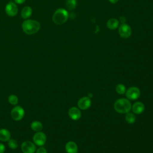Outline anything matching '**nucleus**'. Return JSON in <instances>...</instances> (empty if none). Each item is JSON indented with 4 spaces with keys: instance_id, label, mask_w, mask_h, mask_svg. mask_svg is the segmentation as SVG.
<instances>
[{
    "instance_id": "23",
    "label": "nucleus",
    "mask_w": 153,
    "mask_h": 153,
    "mask_svg": "<svg viewBox=\"0 0 153 153\" xmlns=\"http://www.w3.org/2000/svg\"><path fill=\"white\" fill-rule=\"evenodd\" d=\"M36 153H47L46 149L43 146H39V148L36 150Z\"/></svg>"
},
{
    "instance_id": "19",
    "label": "nucleus",
    "mask_w": 153,
    "mask_h": 153,
    "mask_svg": "<svg viewBox=\"0 0 153 153\" xmlns=\"http://www.w3.org/2000/svg\"><path fill=\"white\" fill-rule=\"evenodd\" d=\"M126 121L129 124H133L136 121V116L134 114L128 112L125 116Z\"/></svg>"
},
{
    "instance_id": "26",
    "label": "nucleus",
    "mask_w": 153,
    "mask_h": 153,
    "mask_svg": "<svg viewBox=\"0 0 153 153\" xmlns=\"http://www.w3.org/2000/svg\"><path fill=\"white\" fill-rule=\"evenodd\" d=\"M111 4H116L119 0H108Z\"/></svg>"
},
{
    "instance_id": "10",
    "label": "nucleus",
    "mask_w": 153,
    "mask_h": 153,
    "mask_svg": "<svg viewBox=\"0 0 153 153\" xmlns=\"http://www.w3.org/2000/svg\"><path fill=\"white\" fill-rule=\"evenodd\" d=\"M91 105V100L88 96H84L79 99L77 103V106L79 109L82 110L88 109Z\"/></svg>"
},
{
    "instance_id": "12",
    "label": "nucleus",
    "mask_w": 153,
    "mask_h": 153,
    "mask_svg": "<svg viewBox=\"0 0 153 153\" xmlns=\"http://www.w3.org/2000/svg\"><path fill=\"white\" fill-rule=\"evenodd\" d=\"M131 109L134 114H140L145 110V105L142 102H137L132 105Z\"/></svg>"
},
{
    "instance_id": "3",
    "label": "nucleus",
    "mask_w": 153,
    "mask_h": 153,
    "mask_svg": "<svg viewBox=\"0 0 153 153\" xmlns=\"http://www.w3.org/2000/svg\"><path fill=\"white\" fill-rule=\"evenodd\" d=\"M69 14L67 10L64 8L57 9L52 17V20L56 25H62L65 23L68 19Z\"/></svg>"
},
{
    "instance_id": "25",
    "label": "nucleus",
    "mask_w": 153,
    "mask_h": 153,
    "mask_svg": "<svg viewBox=\"0 0 153 153\" xmlns=\"http://www.w3.org/2000/svg\"><path fill=\"white\" fill-rule=\"evenodd\" d=\"M14 1L16 4H22L25 2L26 0H14Z\"/></svg>"
},
{
    "instance_id": "15",
    "label": "nucleus",
    "mask_w": 153,
    "mask_h": 153,
    "mask_svg": "<svg viewBox=\"0 0 153 153\" xmlns=\"http://www.w3.org/2000/svg\"><path fill=\"white\" fill-rule=\"evenodd\" d=\"M32 9L30 7L26 6L23 7L21 11V16L23 19H27L29 18L32 14Z\"/></svg>"
},
{
    "instance_id": "18",
    "label": "nucleus",
    "mask_w": 153,
    "mask_h": 153,
    "mask_svg": "<svg viewBox=\"0 0 153 153\" xmlns=\"http://www.w3.org/2000/svg\"><path fill=\"white\" fill-rule=\"evenodd\" d=\"M77 5L76 0H67L66 2V6L68 10L72 11L74 10Z\"/></svg>"
},
{
    "instance_id": "20",
    "label": "nucleus",
    "mask_w": 153,
    "mask_h": 153,
    "mask_svg": "<svg viewBox=\"0 0 153 153\" xmlns=\"http://www.w3.org/2000/svg\"><path fill=\"white\" fill-rule=\"evenodd\" d=\"M8 102L12 105H17L19 102L18 97L14 94H11L8 97Z\"/></svg>"
},
{
    "instance_id": "1",
    "label": "nucleus",
    "mask_w": 153,
    "mask_h": 153,
    "mask_svg": "<svg viewBox=\"0 0 153 153\" xmlns=\"http://www.w3.org/2000/svg\"><path fill=\"white\" fill-rule=\"evenodd\" d=\"M41 27L39 23L35 20L26 19L22 24L23 31L27 35H33L37 33Z\"/></svg>"
},
{
    "instance_id": "4",
    "label": "nucleus",
    "mask_w": 153,
    "mask_h": 153,
    "mask_svg": "<svg viewBox=\"0 0 153 153\" xmlns=\"http://www.w3.org/2000/svg\"><path fill=\"white\" fill-rule=\"evenodd\" d=\"M25 115V110L20 105L15 106L11 111V117L14 121L21 120Z\"/></svg>"
},
{
    "instance_id": "22",
    "label": "nucleus",
    "mask_w": 153,
    "mask_h": 153,
    "mask_svg": "<svg viewBox=\"0 0 153 153\" xmlns=\"http://www.w3.org/2000/svg\"><path fill=\"white\" fill-rule=\"evenodd\" d=\"M8 146L12 149H16L18 148V142L16 139H10L8 142Z\"/></svg>"
},
{
    "instance_id": "24",
    "label": "nucleus",
    "mask_w": 153,
    "mask_h": 153,
    "mask_svg": "<svg viewBox=\"0 0 153 153\" xmlns=\"http://www.w3.org/2000/svg\"><path fill=\"white\" fill-rule=\"evenodd\" d=\"M5 150V147L4 145L2 143H0V153H4Z\"/></svg>"
},
{
    "instance_id": "16",
    "label": "nucleus",
    "mask_w": 153,
    "mask_h": 153,
    "mask_svg": "<svg viewBox=\"0 0 153 153\" xmlns=\"http://www.w3.org/2000/svg\"><path fill=\"white\" fill-rule=\"evenodd\" d=\"M119 25V22L117 19L111 18L106 22V26L110 30L116 29Z\"/></svg>"
},
{
    "instance_id": "2",
    "label": "nucleus",
    "mask_w": 153,
    "mask_h": 153,
    "mask_svg": "<svg viewBox=\"0 0 153 153\" xmlns=\"http://www.w3.org/2000/svg\"><path fill=\"white\" fill-rule=\"evenodd\" d=\"M115 110L120 114H127L131 109L130 102L126 98H121L117 100L114 103Z\"/></svg>"
},
{
    "instance_id": "21",
    "label": "nucleus",
    "mask_w": 153,
    "mask_h": 153,
    "mask_svg": "<svg viewBox=\"0 0 153 153\" xmlns=\"http://www.w3.org/2000/svg\"><path fill=\"white\" fill-rule=\"evenodd\" d=\"M115 90L119 94H123L126 91V88L123 84H118L115 87Z\"/></svg>"
},
{
    "instance_id": "7",
    "label": "nucleus",
    "mask_w": 153,
    "mask_h": 153,
    "mask_svg": "<svg viewBox=\"0 0 153 153\" xmlns=\"http://www.w3.org/2000/svg\"><path fill=\"white\" fill-rule=\"evenodd\" d=\"M21 150L23 153H35L36 149L33 142L26 140L21 144Z\"/></svg>"
},
{
    "instance_id": "8",
    "label": "nucleus",
    "mask_w": 153,
    "mask_h": 153,
    "mask_svg": "<svg viewBox=\"0 0 153 153\" xmlns=\"http://www.w3.org/2000/svg\"><path fill=\"white\" fill-rule=\"evenodd\" d=\"M120 36L124 39L129 38L131 35V29L130 26L126 23H122L118 28Z\"/></svg>"
},
{
    "instance_id": "6",
    "label": "nucleus",
    "mask_w": 153,
    "mask_h": 153,
    "mask_svg": "<svg viewBox=\"0 0 153 153\" xmlns=\"http://www.w3.org/2000/svg\"><path fill=\"white\" fill-rule=\"evenodd\" d=\"M125 93L128 99L134 100L139 97L140 95V91L136 87H131L126 90Z\"/></svg>"
},
{
    "instance_id": "5",
    "label": "nucleus",
    "mask_w": 153,
    "mask_h": 153,
    "mask_svg": "<svg viewBox=\"0 0 153 153\" xmlns=\"http://www.w3.org/2000/svg\"><path fill=\"white\" fill-rule=\"evenodd\" d=\"M33 142L36 146H42L46 142L47 137L44 133L41 131L36 132L32 138Z\"/></svg>"
},
{
    "instance_id": "14",
    "label": "nucleus",
    "mask_w": 153,
    "mask_h": 153,
    "mask_svg": "<svg viewBox=\"0 0 153 153\" xmlns=\"http://www.w3.org/2000/svg\"><path fill=\"white\" fill-rule=\"evenodd\" d=\"M11 139V133L6 128L0 129V141L8 142Z\"/></svg>"
},
{
    "instance_id": "17",
    "label": "nucleus",
    "mask_w": 153,
    "mask_h": 153,
    "mask_svg": "<svg viewBox=\"0 0 153 153\" xmlns=\"http://www.w3.org/2000/svg\"><path fill=\"white\" fill-rule=\"evenodd\" d=\"M30 128L33 131L35 132H38L41 131L42 130L43 125L41 122L39 121H33L30 124Z\"/></svg>"
},
{
    "instance_id": "11",
    "label": "nucleus",
    "mask_w": 153,
    "mask_h": 153,
    "mask_svg": "<svg viewBox=\"0 0 153 153\" xmlns=\"http://www.w3.org/2000/svg\"><path fill=\"white\" fill-rule=\"evenodd\" d=\"M69 117L73 120H78L81 117V112L79 108L76 107H71L68 111Z\"/></svg>"
},
{
    "instance_id": "13",
    "label": "nucleus",
    "mask_w": 153,
    "mask_h": 153,
    "mask_svg": "<svg viewBox=\"0 0 153 153\" xmlns=\"http://www.w3.org/2000/svg\"><path fill=\"white\" fill-rule=\"evenodd\" d=\"M65 150L67 153H77L78 149L77 145L74 142L69 141L65 145Z\"/></svg>"
},
{
    "instance_id": "9",
    "label": "nucleus",
    "mask_w": 153,
    "mask_h": 153,
    "mask_svg": "<svg viewBox=\"0 0 153 153\" xmlns=\"http://www.w3.org/2000/svg\"><path fill=\"white\" fill-rule=\"evenodd\" d=\"M6 14L10 17H14L18 13V7L17 4L13 1H10L6 5L5 7Z\"/></svg>"
}]
</instances>
